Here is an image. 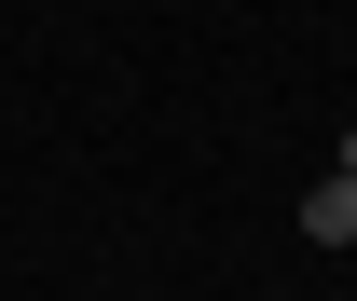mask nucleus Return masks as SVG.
<instances>
[{
    "label": "nucleus",
    "mask_w": 357,
    "mask_h": 301,
    "mask_svg": "<svg viewBox=\"0 0 357 301\" xmlns=\"http://www.w3.org/2000/svg\"><path fill=\"white\" fill-rule=\"evenodd\" d=\"M303 233H316V247H357V178H344V165L303 192Z\"/></svg>",
    "instance_id": "nucleus-1"
}]
</instances>
